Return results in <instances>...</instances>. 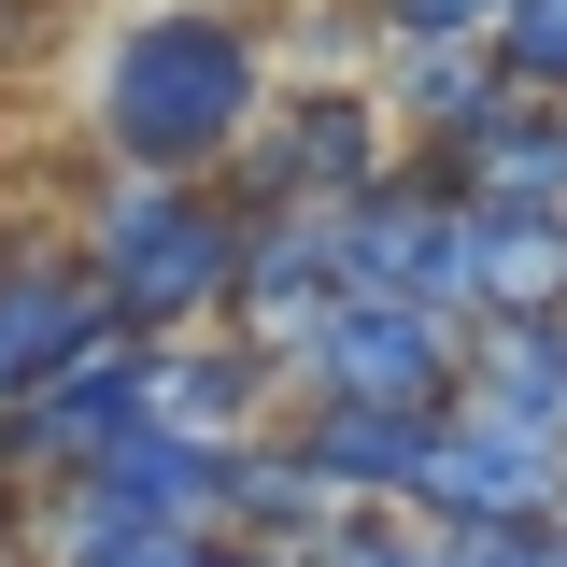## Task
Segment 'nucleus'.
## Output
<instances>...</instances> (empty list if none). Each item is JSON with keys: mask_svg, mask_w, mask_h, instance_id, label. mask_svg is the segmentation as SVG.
<instances>
[{"mask_svg": "<svg viewBox=\"0 0 567 567\" xmlns=\"http://www.w3.org/2000/svg\"><path fill=\"white\" fill-rule=\"evenodd\" d=\"M454 354H468V327L398 312V298H341L298 341V383L341 398V412H454Z\"/></svg>", "mask_w": 567, "mask_h": 567, "instance_id": "nucleus-3", "label": "nucleus"}, {"mask_svg": "<svg viewBox=\"0 0 567 567\" xmlns=\"http://www.w3.org/2000/svg\"><path fill=\"white\" fill-rule=\"evenodd\" d=\"M454 412H496L525 440H567V312H483L454 354Z\"/></svg>", "mask_w": 567, "mask_h": 567, "instance_id": "nucleus-10", "label": "nucleus"}, {"mask_svg": "<svg viewBox=\"0 0 567 567\" xmlns=\"http://www.w3.org/2000/svg\"><path fill=\"white\" fill-rule=\"evenodd\" d=\"M425 440H440V412H341V398H312V425H298L312 483L341 496V511H412Z\"/></svg>", "mask_w": 567, "mask_h": 567, "instance_id": "nucleus-11", "label": "nucleus"}, {"mask_svg": "<svg viewBox=\"0 0 567 567\" xmlns=\"http://www.w3.org/2000/svg\"><path fill=\"white\" fill-rule=\"evenodd\" d=\"M256 398H270V354L256 341H156V425H185V440H256Z\"/></svg>", "mask_w": 567, "mask_h": 567, "instance_id": "nucleus-14", "label": "nucleus"}, {"mask_svg": "<svg viewBox=\"0 0 567 567\" xmlns=\"http://www.w3.org/2000/svg\"><path fill=\"white\" fill-rule=\"evenodd\" d=\"M412 511L425 525H567V440H525L496 412H440Z\"/></svg>", "mask_w": 567, "mask_h": 567, "instance_id": "nucleus-5", "label": "nucleus"}, {"mask_svg": "<svg viewBox=\"0 0 567 567\" xmlns=\"http://www.w3.org/2000/svg\"><path fill=\"white\" fill-rule=\"evenodd\" d=\"M525 100H567V0H496V43H483Z\"/></svg>", "mask_w": 567, "mask_h": 567, "instance_id": "nucleus-15", "label": "nucleus"}, {"mask_svg": "<svg viewBox=\"0 0 567 567\" xmlns=\"http://www.w3.org/2000/svg\"><path fill=\"white\" fill-rule=\"evenodd\" d=\"M241 185H256V213H341L354 185H383L369 171V100H298L284 128H241Z\"/></svg>", "mask_w": 567, "mask_h": 567, "instance_id": "nucleus-8", "label": "nucleus"}, {"mask_svg": "<svg viewBox=\"0 0 567 567\" xmlns=\"http://www.w3.org/2000/svg\"><path fill=\"white\" fill-rule=\"evenodd\" d=\"M227 468H241V440H185V425H128L85 496L114 511V525H227Z\"/></svg>", "mask_w": 567, "mask_h": 567, "instance_id": "nucleus-9", "label": "nucleus"}, {"mask_svg": "<svg viewBox=\"0 0 567 567\" xmlns=\"http://www.w3.org/2000/svg\"><path fill=\"white\" fill-rule=\"evenodd\" d=\"M100 341H114V312H100L85 256H0V412L43 398L58 369H85Z\"/></svg>", "mask_w": 567, "mask_h": 567, "instance_id": "nucleus-7", "label": "nucleus"}, {"mask_svg": "<svg viewBox=\"0 0 567 567\" xmlns=\"http://www.w3.org/2000/svg\"><path fill=\"white\" fill-rule=\"evenodd\" d=\"M454 298L483 312H567V199H454Z\"/></svg>", "mask_w": 567, "mask_h": 567, "instance_id": "nucleus-6", "label": "nucleus"}, {"mask_svg": "<svg viewBox=\"0 0 567 567\" xmlns=\"http://www.w3.org/2000/svg\"><path fill=\"white\" fill-rule=\"evenodd\" d=\"M554 114H567V100H554Z\"/></svg>", "mask_w": 567, "mask_h": 567, "instance_id": "nucleus-18", "label": "nucleus"}, {"mask_svg": "<svg viewBox=\"0 0 567 567\" xmlns=\"http://www.w3.org/2000/svg\"><path fill=\"white\" fill-rule=\"evenodd\" d=\"M327 525H341V496L312 483V454H298V440H241V468H227V539L298 567Z\"/></svg>", "mask_w": 567, "mask_h": 567, "instance_id": "nucleus-13", "label": "nucleus"}, {"mask_svg": "<svg viewBox=\"0 0 567 567\" xmlns=\"http://www.w3.org/2000/svg\"><path fill=\"white\" fill-rule=\"evenodd\" d=\"M43 567H284V554H241L227 525H114L85 483L43 496Z\"/></svg>", "mask_w": 567, "mask_h": 567, "instance_id": "nucleus-12", "label": "nucleus"}, {"mask_svg": "<svg viewBox=\"0 0 567 567\" xmlns=\"http://www.w3.org/2000/svg\"><path fill=\"white\" fill-rule=\"evenodd\" d=\"M85 284H100L114 341H142V354L199 341V327H227V284H241V213L213 199V185H156V171H142L128 199L100 213Z\"/></svg>", "mask_w": 567, "mask_h": 567, "instance_id": "nucleus-2", "label": "nucleus"}, {"mask_svg": "<svg viewBox=\"0 0 567 567\" xmlns=\"http://www.w3.org/2000/svg\"><path fill=\"white\" fill-rule=\"evenodd\" d=\"M440 567H567V525H440Z\"/></svg>", "mask_w": 567, "mask_h": 567, "instance_id": "nucleus-17", "label": "nucleus"}, {"mask_svg": "<svg viewBox=\"0 0 567 567\" xmlns=\"http://www.w3.org/2000/svg\"><path fill=\"white\" fill-rule=\"evenodd\" d=\"M327 256H341V298H398V312H440V327H468V298H454V199L398 171V185H354L327 213Z\"/></svg>", "mask_w": 567, "mask_h": 567, "instance_id": "nucleus-4", "label": "nucleus"}, {"mask_svg": "<svg viewBox=\"0 0 567 567\" xmlns=\"http://www.w3.org/2000/svg\"><path fill=\"white\" fill-rule=\"evenodd\" d=\"M256 43L227 29V14H156V29H128L114 43V71H100V128L128 142L156 185H199L213 156H241V128H256Z\"/></svg>", "mask_w": 567, "mask_h": 567, "instance_id": "nucleus-1", "label": "nucleus"}, {"mask_svg": "<svg viewBox=\"0 0 567 567\" xmlns=\"http://www.w3.org/2000/svg\"><path fill=\"white\" fill-rule=\"evenodd\" d=\"M298 567H440V525L425 511H341Z\"/></svg>", "mask_w": 567, "mask_h": 567, "instance_id": "nucleus-16", "label": "nucleus"}]
</instances>
